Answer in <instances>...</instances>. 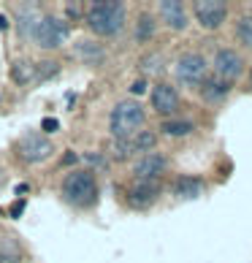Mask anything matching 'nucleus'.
<instances>
[{"instance_id":"1","label":"nucleus","mask_w":252,"mask_h":263,"mask_svg":"<svg viewBox=\"0 0 252 263\" xmlns=\"http://www.w3.org/2000/svg\"><path fill=\"white\" fill-rule=\"evenodd\" d=\"M125 16H128V6L122 0H95L84 11L87 27L101 38L120 35L125 27Z\"/></svg>"},{"instance_id":"2","label":"nucleus","mask_w":252,"mask_h":263,"mask_svg":"<svg viewBox=\"0 0 252 263\" xmlns=\"http://www.w3.org/2000/svg\"><path fill=\"white\" fill-rule=\"evenodd\" d=\"M144 106L139 101H120L109 114V130L114 136V141H128L144 125Z\"/></svg>"},{"instance_id":"3","label":"nucleus","mask_w":252,"mask_h":263,"mask_svg":"<svg viewBox=\"0 0 252 263\" xmlns=\"http://www.w3.org/2000/svg\"><path fill=\"white\" fill-rule=\"evenodd\" d=\"M63 198L71 203V206L79 209H90L95 201H98V179H95L92 171H71L63 179Z\"/></svg>"},{"instance_id":"4","label":"nucleus","mask_w":252,"mask_h":263,"mask_svg":"<svg viewBox=\"0 0 252 263\" xmlns=\"http://www.w3.org/2000/svg\"><path fill=\"white\" fill-rule=\"evenodd\" d=\"M173 76L187 87L203 84V79H206V57L201 52H185L173 65Z\"/></svg>"},{"instance_id":"5","label":"nucleus","mask_w":252,"mask_h":263,"mask_svg":"<svg viewBox=\"0 0 252 263\" xmlns=\"http://www.w3.org/2000/svg\"><path fill=\"white\" fill-rule=\"evenodd\" d=\"M68 35H71L68 22L49 14V16H41V25H38V30H35V44L41 46V49H57V46H63L68 41Z\"/></svg>"},{"instance_id":"6","label":"nucleus","mask_w":252,"mask_h":263,"mask_svg":"<svg viewBox=\"0 0 252 263\" xmlns=\"http://www.w3.org/2000/svg\"><path fill=\"white\" fill-rule=\"evenodd\" d=\"M52 152H54L52 139H46L41 133H27L16 141V155L25 163H44L52 158Z\"/></svg>"},{"instance_id":"7","label":"nucleus","mask_w":252,"mask_h":263,"mask_svg":"<svg viewBox=\"0 0 252 263\" xmlns=\"http://www.w3.org/2000/svg\"><path fill=\"white\" fill-rule=\"evenodd\" d=\"M244 73V60L236 49H220L215 54V79L225 82V84H234L239 82V76Z\"/></svg>"},{"instance_id":"8","label":"nucleus","mask_w":252,"mask_h":263,"mask_svg":"<svg viewBox=\"0 0 252 263\" xmlns=\"http://www.w3.org/2000/svg\"><path fill=\"white\" fill-rule=\"evenodd\" d=\"M192 14L206 30H217L228 16V3H222V0H196Z\"/></svg>"},{"instance_id":"9","label":"nucleus","mask_w":252,"mask_h":263,"mask_svg":"<svg viewBox=\"0 0 252 263\" xmlns=\"http://www.w3.org/2000/svg\"><path fill=\"white\" fill-rule=\"evenodd\" d=\"M168 168V158L160 152H147L133 163V177L135 179H158Z\"/></svg>"},{"instance_id":"10","label":"nucleus","mask_w":252,"mask_h":263,"mask_svg":"<svg viewBox=\"0 0 252 263\" xmlns=\"http://www.w3.org/2000/svg\"><path fill=\"white\" fill-rule=\"evenodd\" d=\"M158 196H160V182L158 179H139L128 190V203L135 209H144V206H149V203L158 201Z\"/></svg>"},{"instance_id":"11","label":"nucleus","mask_w":252,"mask_h":263,"mask_svg":"<svg viewBox=\"0 0 252 263\" xmlns=\"http://www.w3.org/2000/svg\"><path fill=\"white\" fill-rule=\"evenodd\" d=\"M149 98H152V106H154V111H158V114L171 117V114H177V109H179V92L173 90L171 84H166V82L154 84Z\"/></svg>"},{"instance_id":"12","label":"nucleus","mask_w":252,"mask_h":263,"mask_svg":"<svg viewBox=\"0 0 252 263\" xmlns=\"http://www.w3.org/2000/svg\"><path fill=\"white\" fill-rule=\"evenodd\" d=\"M158 8H160L163 22H166L171 30H185L187 27V8H185V3H179V0H163Z\"/></svg>"},{"instance_id":"13","label":"nucleus","mask_w":252,"mask_h":263,"mask_svg":"<svg viewBox=\"0 0 252 263\" xmlns=\"http://www.w3.org/2000/svg\"><path fill=\"white\" fill-rule=\"evenodd\" d=\"M228 92H230V84L215 79V76H206L203 84H201V98H203V103H209V106H220L222 101L228 98Z\"/></svg>"},{"instance_id":"14","label":"nucleus","mask_w":252,"mask_h":263,"mask_svg":"<svg viewBox=\"0 0 252 263\" xmlns=\"http://www.w3.org/2000/svg\"><path fill=\"white\" fill-rule=\"evenodd\" d=\"M38 25H41V14L35 11V6H27V3L19 6V14H16L19 35H22V38H35Z\"/></svg>"},{"instance_id":"15","label":"nucleus","mask_w":252,"mask_h":263,"mask_svg":"<svg viewBox=\"0 0 252 263\" xmlns=\"http://www.w3.org/2000/svg\"><path fill=\"white\" fill-rule=\"evenodd\" d=\"M73 57H76V60H82V63H87V65H98V63H103L106 49L101 44L90 41V38H82V41L73 44Z\"/></svg>"},{"instance_id":"16","label":"nucleus","mask_w":252,"mask_h":263,"mask_svg":"<svg viewBox=\"0 0 252 263\" xmlns=\"http://www.w3.org/2000/svg\"><path fill=\"white\" fill-rule=\"evenodd\" d=\"M203 190V182L198 177H179L177 182H173V196L182 198V201H192L198 198Z\"/></svg>"},{"instance_id":"17","label":"nucleus","mask_w":252,"mask_h":263,"mask_svg":"<svg viewBox=\"0 0 252 263\" xmlns=\"http://www.w3.org/2000/svg\"><path fill=\"white\" fill-rule=\"evenodd\" d=\"M11 82L14 84H30L35 82V63H27V60H16L11 65Z\"/></svg>"},{"instance_id":"18","label":"nucleus","mask_w":252,"mask_h":263,"mask_svg":"<svg viewBox=\"0 0 252 263\" xmlns=\"http://www.w3.org/2000/svg\"><path fill=\"white\" fill-rule=\"evenodd\" d=\"M160 130L171 136V139H182V136H190L192 130H196V125H192L190 120H166L160 125Z\"/></svg>"},{"instance_id":"19","label":"nucleus","mask_w":252,"mask_h":263,"mask_svg":"<svg viewBox=\"0 0 252 263\" xmlns=\"http://www.w3.org/2000/svg\"><path fill=\"white\" fill-rule=\"evenodd\" d=\"M135 41H149V38H154V16L152 14H139V22H135Z\"/></svg>"},{"instance_id":"20","label":"nucleus","mask_w":252,"mask_h":263,"mask_svg":"<svg viewBox=\"0 0 252 263\" xmlns=\"http://www.w3.org/2000/svg\"><path fill=\"white\" fill-rule=\"evenodd\" d=\"M0 263H22V247L14 239H0Z\"/></svg>"},{"instance_id":"21","label":"nucleus","mask_w":252,"mask_h":263,"mask_svg":"<svg viewBox=\"0 0 252 263\" xmlns=\"http://www.w3.org/2000/svg\"><path fill=\"white\" fill-rule=\"evenodd\" d=\"M130 144H133V152L139 155V152H152L154 149V144H158V136H154L152 130H141V133H135L133 139H130Z\"/></svg>"},{"instance_id":"22","label":"nucleus","mask_w":252,"mask_h":263,"mask_svg":"<svg viewBox=\"0 0 252 263\" xmlns=\"http://www.w3.org/2000/svg\"><path fill=\"white\" fill-rule=\"evenodd\" d=\"M57 73H60V63H54V60H44L35 65V82H49Z\"/></svg>"},{"instance_id":"23","label":"nucleus","mask_w":252,"mask_h":263,"mask_svg":"<svg viewBox=\"0 0 252 263\" xmlns=\"http://www.w3.org/2000/svg\"><path fill=\"white\" fill-rule=\"evenodd\" d=\"M236 38L241 44H247V46H252V14H247V16H241L239 22H236Z\"/></svg>"},{"instance_id":"24","label":"nucleus","mask_w":252,"mask_h":263,"mask_svg":"<svg viewBox=\"0 0 252 263\" xmlns=\"http://www.w3.org/2000/svg\"><path fill=\"white\" fill-rule=\"evenodd\" d=\"M111 155H114V160H130L133 155H135L130 139H128V141H114V144H111Z\"/></svg>"},{"instance_id":"25","label":"nucleus","mask_w":252,"mask_h":263,"mask_svg":"<svg viewBox=\"0 0 252 263\" xmlns=\"http://www.w3.org/2000/svg\"><path fill=\"white\" fill-rule=\"evenodd\" d=\"M84 11H87V6L79 3V0H71V3H65V16L73 19V22H76V19H82Z\"/></svg>"},{"instance_id":"26","label":"nucleus","mask_w":252,"mask_h":263,"mask_svg":"<svg viewBox=\"0 0 252 263\" xmlns=\"http://www.w3.org/2000/svg\"><path fill=\"white\" fill-rule=\"evenodd\" d=\"M141 68H144L147 73H158L160 68H163V57H160V54H149V57H144V60H141Z\"/></svg>"},{"instance_id":"27","label":"nucleus","mask_w":252,"mask_h":263,"mask_svg":"<svg viewBox=\"0 0 252 263\" xmlns=\"http://www.w3.org/2000/svg\"><path fill=\"white\" fill-rule=\"evenodd\" d=\"M84 163H90L92 168H106L103 155H95V152H87V155H84Z\"/></svg>"},{"instance_id":"28","label":"nucleus","mask_w":252,"mask_h":263,"mask_svg":"<svg viewBox=\"0 0 252 263\" xmlns=\"http://www.w3.org/2000/svg\"><path fill=\"white\" fill-rule=\"evenodd\" d=\"M41 128H44V133H54L57 128H60V122H57L54 117H46V120L41 122Z\"/></svg>"},{"instance_id":"29","label":"nucleus","mask_w":252,"mask_h":263,"mask_svg":"<svg viewBox=\"0 0 252 263\" xmlns=\"http://www.w3.org/2000/svg\"><path fill=\"white\" fill-rule=\"evenodd\" d=\"M73 163H79V155L76 152H65L63 160H60V165H73Z\"/></svg>"},{"instance_id":"30","label":"nucleus","mask_w":252,"mask_h":263,"mask_svg":"<svg viewBox=\"0 0 252 263\" xmlns=\"http://www.w3.org/2000/svg\"><path fill=\"white\" fill-rule=\"evenodd\" d=\"M144 90H147V82H144V79H139V82L130 84V92H133V95H141Z\"/></svg>"},{"instance_id":"31","label":"nucleus","mask_w":252,"mask_h":263,"mask_svg":"<svg viewBox=\"0 0 252 263\" xmlns=\"http://www.w3.org/2000/svg\"><path fill=\"white\" fill-rule=\"evenodd\" d=\"M22 212H25V201H16L11 206V217H22Z\"/></svg>"},{"instance_id":"32","label":"nucleus","mask_w":252,"mask_h":263,"mask_svg":"<svg viewBox=\"0 0 252 263\" xmlns=\"http://www.w3.org/2000/svg\"><path fill=\"white\" fill-rule=\"evenodd\" d=\"M6 27H8V19H6L3 14H0V30H6Z\"/></svg>"},{"instance_id":"33","label":"nucleus","mask_w":252,"mask_h":263,"mask_svg":"<svg viewBox=\"0 0 252 263\" xmlns=\"http://www.w3.org/2000/svg\"><path fill=\"white\" fill-rule=\"evenodd\" d=\"M249 82H252V71H249Z\"/></svg>"}]
</instances>
